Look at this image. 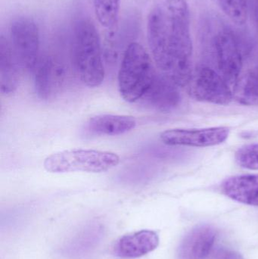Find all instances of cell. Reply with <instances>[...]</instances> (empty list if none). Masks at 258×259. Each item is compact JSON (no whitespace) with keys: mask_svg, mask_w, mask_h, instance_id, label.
Returning a JSON list of instances; mask_svg holds the SVG:
<instances>
[{"mask_svg":"<svg viewBox=\"0 0 258 259\" xmlns=\"http://www.w3.org/2000/svg\"><path fill=\"white\" fill-rule=\"evenodd\" d=\"M191 95L198 101L227 105L233 100V92L222 76L209 67H201L192 74L189 83Z\"/></svg>","mask_w":258,"mask_h":259,"instance_id":"52a82bcc","label":"cell"},{"mask_svg":"<svg viewBox=\"0 0 258 259\" xmlns=\"http://www.w3.org/2000/svg\"><path fill=\"white\" fill-rule=\"evenodd\" d=\"M253 9H254V19H255L258 30V0H253Z\"/></svg>","mask_w":258,"mask_h":259,"instance_id":"44dd1931","label":"cell"},{"mask_svg":"<svg viewBox=\"0 0 258 259\" xmlns=\"http://www.w3.org/2000/svg\"><path fill=\"white\" fill-rule=\"evenodd\" d=\"M19 62L7 38H0V88L3 95L13 94L19 84Z\"/></svg>","mask_w":258,"mask_h":259,"instance_id":"4fadbf2b","label":"cell"},{"mask_svg":"<svg viewBox=\"0 0 258 259\" xmlns=\"http://www.w3.org/2000/svg\"><path fill=\"white\" fill-rule=\"evenodd\" d=\"M159 245L157 233L142 230L127 234L117 240L113 247V253L118 258H137L152 252Z\"/></svg>","mask_w":258,"mask_h":259,"instance_id":"8fae6325","label":"cell"},{"mask_svg":"<svg viewBox=\"0 0 258 259\" xmlns=\"http://www.w3.org/2000/svg\"><path fill=\"white\" fill-rule=\"evenodd\" d=\"M35 90L41 100L54 98L60 93L65 80V68L53 56L39 57L34 69Z\"/></svg>","mask_w":258,"mask_h":259,"instance_id":"9c48e42d","label":"cell"},{"mask_svg":"<svg viewBox=\"0 0 258 259\" xmlns=\"http://www.w3.org/2000/svg\"><path fill=\"white\" fill-rule=\"evenodd\" d=\"M148 45L164 75L177 86L189 84L192 78V38L190 33H175L165 12L156 5L147 24Z\"/></svg>","mask_w":258,"mask_h":259,"instance_id":"6da1fadb","label":"cell"},{"mask_svg":"<svg viewBox=\"0 0 258 259\" xmlns=\"http://www.w3.org/2000/svg\"><path fill=\"white\" fill-rule=\"evenodd\" d=\"M218 237L216 230L210 225H200L192 229L183 239L179 249L180 259H206L213 250Z\"/></svg>","mask_w":258,"mask_h":259,"instance_id":"30bf717a","label":"cell"},{"mask_svg":"<svg viewBox=\"0 0 258 259\" xmlns=\"http://www.w3.org/2000/svg\"><path fill=\"white\" fill-rule=\"evenodd\" d=\"M212 48L217 71L230 86L236 84L243 65V54L236 35L229 29H221L214 37Z\"/></svg>","mask_w":258,"mask_h":259,"instance_id":"5b68a950","label":"cell"},{"mask_svg":"<svg viewBox=\"0 0 258 259\" xmlns=\"http://www.w3.org/2000/svg\"><path fill=\"white\" fill-rule=\"evenodd\" d=\"M220 7L230 20L239 25L245 24L249 12V0H218Z\"/></svg>","mask_w":258,"mask_h":259,"instance_id":"e0dca14e","label":"cell"},{"mask_svg":"<svg viewBox=\"0 0 258 259\" xmlns=\"http://www.w3.org/2000/svg\"><path fill=\"white\" fill-rule=\"evenodd\" d=\"M11 44L21 68L33 71L39 57V27L26 17L15 18L10 27Z\"/></svg>","mask_w":258,"mask_h":259,"instance_id":"8992f818","label":"cell"},{"mask_svg":"<svg viewBox=\"0 0 258 259\" xmlns=\"http://www.w3.org/2000/svg\"><path fill=\"white\" fill-rule=\"evenodd\" d=\"M212 259H245L240 253L227 248H217L213 251Z\"/></svg>","mask_w":258,"mask_h":259,"instance_id":"ffe728a7","label":"cell"},{"mask_svg":"<svg viewBox=\"0 0 258 259\" xmlns=\"http://www.w3.org/2000/svg\"><path fill=\"white\" fill-rule=\"evenodd\" d=\"M177 85L165 75H156L145 95L144 103L160 112L174 110L181 101Z\"/></svg>","mask_w":258,"mask_h":259,"instance_id":"7c38bea8","label":"cell"},{"mask_svg":"<svg viewBox=\"0 0 258 259\" xmlns=\"http://www.w3.org/2000/svg\"><path fill=\"white\" fill-rule=\"evenodd\" d=\"M119 155L115 152L95 149H72L48 155L44 160L45 170L53 174L82 171L102 173L116 167Z\"/></svg>","mask_w":258,"mask_h":259,"instance_id":"277c9868","label":"cell"},{"mask_svg":"<svg viewBox=\"0 0 258 259\" xmlns=\"http://www.w3.org/2000/svg\"><path fill=\"white\" fill-rule=\"evenodd\" d=\"M239 94V100L243 104L258 105V65L242 81Z\"/></svg>","mask_w":258,"mask_h":259,"instance_id":"ac0fdd59","label":"cell"},{"mask_svg":"<svg viewBox=\"0 0 258 259\" xmlns=\"http://www.w3.org/2000/svg\"><path fill=\"white\" fill-rule=\"evenodd\" d=\"M230 135L227 127L204 129H173L164 131L160 139L168 146H185L192 147H209L224 143Z\"/></svg>","mask_w":258,"mask_h":259,"instance_id":"ba28073f","label":"cell"},{"mask_svg":"<svg viewBox=\"0 0 258 259\" xmlns=\"http://www.w3.org/2000/svg\"><path fill=\"white\" fill-rule=\"evenodd\" d=\"M73 60L80 80L89 88L104 81L105 69L99 35L89 20L76 23L73 33Z\"/></svg>","mask_w":258,"mask_h":259,"instance_id":"7a4b0ae2","label":"cell"},{"mask_svg":"<svg viewBox=\"0 0 258 259\" xmlns=\"http://www.w3.org/2000/svg\"><path fill=\"white\" fill-rule=\"evenodd\" d=\"M156 75L151 58L144 47L138 42L129 44L118 72L121 97L128 103L141 100Z\"/></svg>","mask_w":258,"mask_h":259,"instance_id":"3957f363","label":"cell"},{"mask_svg":"<svg viewBox=\"0 0 258 259\" xmlns=\"http://www.w3.org/2000/svg\"><path fill=\"white\" fill-rule=\"evenodd\" d=\"M236 162L248 170H258V143L246 145L236 152Z\"/></svg>","mask_w":258,"mask_h":259,"instance_id":"d6986e66","label":"cell"},{"mask_svg":"<svg viewBox=\"0 0 258 259\" xmlns=\"http://www.w3.org/2000/svg\"><path fill=\"white\" fill-rule=\"evenodd\" d=\"M222 190L233 200L258 206V175H241L225 180Z\"/></svg>","mask_w":258,"mask_h":259,"instance_id":"5bb4252c","label":"cell"},{"mask_svg":"<svg viewBox=\"0 0 258 259\" xmlns=\"http://www.w3.org/2000/svg\"><path fill=\"white\" fill-rule=\"evenodd\" d=\"M136 118L130 115H98L87 123V128L98 135L118 136L126 134L136 127Z\"/></svg>","mask_w":258,"mask_h":259,"instance_id":"9a60e30c","label":"cell"},{"mask_svg":"<svg viewBox=\"0 0 258 259\" xmlns=\"http://www.w3.org/2000/svg\"><path fill=\"white\" fill-rule=\"evenodd\" d=\"M95 16L106 28H114L118 24L121 0H93Z\"/></svg>","mask_w":258,"mask_h":259,"instance_id":"2e32d148","label":"cell"}]
</instances>
